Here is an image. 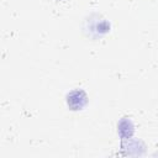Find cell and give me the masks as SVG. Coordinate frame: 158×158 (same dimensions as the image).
Returning a JSON list of instances; mask_svg holds the SVG:
<instances>
[{
  "mask_svg": "<svg viewBox=\"0 0 158 158\" xmlns=\"http://www.w3.org/2000/svg\"><path fill=\"white\" fill-rule=\"evenodd\" d=\"M86 94L83 90H73L67 96V102L72 110H79L86 104Z\"/></svg>",
  "mask_w": 158,
  "mask_h": 158,
  "instance_id": "1",
  "label": "cell"
}]
</instances>
